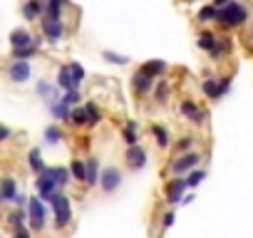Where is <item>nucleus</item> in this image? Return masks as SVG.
Here are the masks:
<instances>
[{
    "mask_svg": "<svg viewBox=\"0 0 253 238\" xmlns=\"http://www.w3.org/2000/svg\"><path fill=\"white\" fill-rule=\"evenodd\" d=\"M248 20V10L243 8V5H238V3H231L228 5H223V8H218V13H216V23H221L223 28H238V25H243Z\"/></svg>",
    "mask_w": 253,
    "mask_h": 238,
    "instance_id": "f257e3e1",
    "label": "nucleus"
},
{
    "mask_svg": "<svg viewBox=\"0 0 253 238\" xmlns=\"http://www.w3.org/2000/svg\"><path fill=\"white\" fill-rule=\"evenodd\" d=\"M50 203L55 206V218H57V228H65L70 221H72V211H70V198L65 194H52Z\"/></svg>",
    "mask_w": 253,
    "mask_h": 238,
    "instance_id": "f03ea898",
    "label": "nucleus"
},
{
    "mask_svg": "<svg viewBox=\"0 0 253 238\" xmlns=\"http://www.w3.org/2000/svg\"><path fill=\"white\" fill-rule=\"evenodd\" d=\"M28 213H30V226L35 231H42L45 228V206L40 203V198H30Z\"/></svg>",
    "mask_w": 253,
    "mask_h": 238,
    "instance_id": "7ed1b4c3",
    "label": "nucleus"
},
{
    "mask_svg": "<svg viewBox=\"0 0 253 238\" xmlns=\"http://www.w3.org/2000/svg\"><path fill=\"white\" fill-rule=\"evenodd\" d=\"M42 33L47 35V40L50 42H60L62 38H65V28H62V23L60 20H55V18H42Z\"/></svg>",
    "mask_w": 253,
    "mask_h": 238,
    "instance_id": "20e7f679",
    "label": "nucleus"
},
{
    "mask_svg": "<svg viewBox=\"0 0 253 238\" xmlns=\"http://www.w3.org/2000/svg\"><path fill=\"white\" fill-rule=\"evenodd\" d=\"M8 77H10V82H15V84L28 82V79H30V65H28L25 60H18V57H15V62H13L10 70H8Z\"/></svg>",
    "mask_w": 253,
    "mask_h": 238,
    "instance_id": "39448f33",
    "label": "nucleus"
},
{
    "mask_svg": "<svg viewBox=\"0 0 253 238\" xmlns=\"http://www.w3.org/2000/svg\"><path fill=\"white\" fill-rule=\"evenodd\" d=\"M119 184H122V174H119V169L109 166V169H104V171H102V176H99V186H102L107 194H112Z\"/></svg>",
    "mask_w": 253,
    "mask_h": 238,
    "instance_id": "423d86ee",
    "label": "nucleus"
},
{
    "mask_svg": "<svg viewBox=\"0 0 253 238\" xmlns=\"http://www.w3.org/2000/svg\"><path fill=\"white\" fill-rule=\"evenodd\" d=\"M38 191H40V196L45 198V201H50L52 198V194L57 191V184H55V179L47 174V171H40V179H38Z\"/></svg>",
    "mask_w": 253,
    "mask_h": 238,
    "instance_id": "0eeeda50",
    "label": "nucleus"
},
{
    "mask_svg": "<svg viewBox=\"0 0 253 238\" xmlns=\"http://www.w3.org/2000/svg\"><path fill=\"white\" fill-rule=\"evenodd\" d=\"M124 159H126V164H129V169H142V166L147 164V152H144L142 147L132 144L129 152L124 154Z\"/></svg>",
    "mask_w": 253,
    "mask_h": 238,
    "instance_id": "6e6552de",
    "label": "nucleus"
},
{
    "mask_svg": "<svg viewBox=\"0 0 253 238\" xmlns=\"http://www.w3.org/2000/svg\"><path fill=\"white\" fill-rule=\"evenodd\" d=\"M199 154H184L181 159H176L174 164H171V171L174 174H184V171H189V169H194L196 164H199Z\"/></svg>",
    "mask_w": 253,
    "mask_h": 238,
    "instance_id": "1a4fd4ad",
    "label": "nucleus"
},
{
    "mask_svg": "<svg viewBox=\"0 0 253 238\" xmlns=\"http://www.w3.org/2000/svg\"><path fill=\"white\" fill-rule=\"evenodd\" d=\"M184 189H186V181L184 179H174L169 186H167V201L169 203H179L184 198Z\"/></svg>",
    "mask_w": 253,
    "mask_h": 238,
    "instance_id": "9d476101",
    "label": "nucleus"
},
{
    "mask_svg": "<svg viewBox=\"0 0 253 238\" xmlns=\"http://www.w3.org/2000/svg\"><path fill=\"white\" fill-rule=\"evenodd\" d=\"M10 45H13V50H15V47H28V45H38V40H33L28 30L18 28V30H13V33H10Z\"/></svg>",
    "mask_w": 253,
    "mask_h": 238,
    "instance_id": "9b49d317",
    "label": "nucleus"
},
{
    "mask_svg": "<svg viewBox=\"0 0 253 238\" xmlns=\"http://www.w3.org/2000/svg\"><path fill=\"white\" fill-rule=\"evenodd\" d=\"M57 84H60L65 92H67V89H77V87H80V82L75 79V75H72V70H70V65L60 70V75H57Z\"/></svg>",
    "mask_w": 253,
    "mask_h": 238,
    "instance_id": "f8f14e48",
    "label": "nucleus"
},
{
    "mask_svg": "<svg viewBox=\"0 0 253 238\" xmlns=\"http://www.w3.org/2000/svg\"><path fill=\"white\" fill-rule=\"evenodd\" d=\"M18 194V186H15V179L5 176V179H0V198L3 201H13V196Z\"/></svg>",
    "mask_w": 253,
    "mask_h": 238,
    "instance_id": "ddd939ff",
    "label": "nucleus"
},
{
    "mask_svg": "<svg viewBox=\"0 0 253 238\" xmlns=\"http://www.w3.org/2000/svg\"><path fill=\"white\" fill-rule=\"evenodd\" d=\"M181 112H184V114H186V117L191 119V122H194V124H199V122H204V112H201V109H199V107H196L194 102H189V99H186V102L181 104Z\"/></svg>",
    "mask_w": 253,
    "mask_h": 238,
    "instance_id": "4468645a",
    "label": "nucleus"
},
{
    "mask_svg": "<svg viewBox=\"0 0 253 238\" xmlns=\"http://www.w3.org/2000/svg\"><path fill=\"white\" fill-rule=\"evenodd\" d=\"M152 79H154V77H149L147 72H142V70H139V72L134 75V89H137L139 94L149 92V87H152Z\"/></svg>",
    "mask_w": 253,
    "mask_h": 238,
    "instance_id": "2eb2a0df",
    "label": "nucleus"
},
{
    "mask_svg": "<svg viewBox=\"0 0 253 238\" xmlns=\"http://www.w3.org/2000/svg\"><path fill=\"white\" fill-rule=\"evenodd\" d=\"M42 171H47V174L55 179V184H57V186H65V184L70 181V176H72V174H70V169H62V166H55V169H42Z\"/></svg>",
    "mask_w": 253,
    "mask_h": 238,
    "instance_id": "dca6fc26",
    "label": "nucleus"
},
{
    "mask_svg": "<svg viewBox=\"0 0 253 238\" xmlns=\"http://www.w3.org/2000/svg\"><path fill=\"white\" fill-rule=\"evenodd\" d=\"M201 89H204V94H206L209 99H218V97L223 94V89H221V84H218L216 79H206V82L201 84Z\"/></svg>",
    "mask_w": 253,
    "mask_h": 238,
    "instance_id": "f3484780",
    "label": "nucleus"
},
{
    "mask_svg": "<svg viewBox=\"0 0 253 238\" xmlns=\"http://www.w3.org/2000/svg\"><path fill=\"white\" fill-rule=\"evenodd\" d=\"M40 13H42V3H40V0H30V3H25V8H23V15L28 20L40 18Z\"/></svg>",
    "mask_w": 253,
    "mask_h": 238,
    "instance_id": "a211bd4d",
    "label": "nucleus"
},
{
    "mask_svg": "<svg viewBox=\"0 0 253 238\" xmlns=\"http://www.w3.org/2000/svg\"><path fill=\"white\" fill-rule=\"evenodd\" d=\"M216 42H218V38H216L213 33H201V35H199V47H201V50H209V52H211V50L216 47Z\"/></svg>",
    "mask_w": 253,
    "mask_h": 238,
    "instance_id": "6ab92c4d",
    "label": "nucleus"
},
{
    "mask_svg": "<svg viewBox=\"0 0 253 238\" xmlns=\"http://www.w3.org/2000/svg\"><path fill=\"white\" fill-rule=\"evenodd\" d=\"M164 67H167V65H164L162 60H152V62H147V65H142L139 70H142V72H147L149 77H157L159 72H164Z\"/></svg>",
    "mask_w": 253,
    "mask_h": 238,
    "instance_id": "aec40b11",
    "label": "nucleus"
},
{
    "mask_svg": "<svg viewBox=\"0 0 253 238\" xmlns=\"http://www.w3.org/2000/svg\"><path fill=\"white\" fill-rule=\"evenodd\" d=\"M28 159H30V169H33L35 174H40V171L45 169V166H42V154H40V149H38V147H35V149H30V157H28Z\"/></svg>",
    "mask_w": 253,
    "mask_h": 238,
    "instance_id": "412c9836",
    "label": "nucleus"
},
{
    "mask_svg": "<svg viewBox=\"0 0 253 238\" xmlns=\"http://www.w3.org/2000/svg\"><path fill=\"white\" fill-rule=\"evenodd\" d=\"M70 174H72V179H80V181H87V166L77 159V161H72L70 164Z\"/></svg>",
    "mask_w": 253,
    "mask_h": 238,
    "instance_id": "4be33fe9",
    "label": "nucleus"
},
{
    "mask_svg": "<svg viewBox=\"0 0 253 238\" xmlns=\"http://www.w3.org/2000/svg\"><path fill=\"white\" fill-rule=\"evenodd\" d=\"M137 139H139L137 137V122H129V124L124 127V142L132 147V144H137Z\"/></svg>",
    "mask_w": 253,
    "mask_h": 238,
    "instance_id": "5701e85b",
    "label": "nucleus"
},
{
    "mask_svg": "<svg viewBox=\"0 0 253 238\" xmlns=\"http://www.w3.org/2000/svg\"><path fill=\"white\" fill-rule=\"evenodd\" d=\"M70 122H72V124H87V109H84V107L72 109V112H70Z\"/></svg>",
    "mask_w": 253,
    "mask_h": 238,
    "instance_id": "b1692460",
    "label": "nucleus"
},
{
    "mask_svg": "<svg viewBox=\"0 0 253 238\" xmlns=\"http://www.w3.org/2000/svg\"><path fill=\"white\" fill-rule=\"evenodd\" d=\"M216 13H218V8H216V5H206V8H201V10H199V20H204V23L216 20Z\"/></svg>",
    "mask_w": 253,
    "mask_h": 238,
    "instance_id": "393cba45",
    "label": "nucleus"
},
{
    "mask_svg": "<svg viewBox=\"0 0 253 238\" xmlns=\"http://www.w3.org/2000/svg\"><path fill=\"white\" fill-rule=\"evenodd\" d=\"M87 184H97L99 181V176H97V161L94 159H87Z\"/></svg>",
    "mask_w": 253,
    "mask_h": 238,
    "instance_id": "a878e982",
    "label": "nucleus"
},
{
    "mask_svg": "<svg viewBox=\"0 0 253 238\" xmlns=\"http://www.w3.org/2000/svg\"><path fill=\"white\" fill-rule=\"evenodd\" d=\"M35 52H38V45H28V47H15V57H18V60L33 57Z\"/></svg>",
    "mask_w": 253,
    "mask_h": 238,
    "instance_id": "bb28decb",
    "label": "nucleus"
},
{
    "mask_svg": "<svg viewBox=\"0 0 253 238\" xmlns=\"http://www.w3.org/2000/svg\"><path fill=\"white\" fill-rule=\"evenodd\" d=\"M152 132H154V137H157V144H159V147H167V144H169V134H167V129H164V127H152Z\"/></svg>",
    "mask_w": 253,
    "mask_h": 238,
    "instance_id": "cd10ccee",
    "label": "nucleus"
},
{
    "mask_svg": "<svg viewBox=\"0 0 253 238\" xmlns=\"http://www.w3.org/2000/svg\"><path fill=\"white\" fill-rule=\"evenodd\" d=\"M52 114H55L57 119H70V109H67V104H65V102L52 104Z\"/></svg>",
    "mask_w": 253,
    "mask_h": 238,
    "instance_id": "c85d7f7f",
    "label": "nucleus"
},
{
    "mask_svg": "<svg viewBox=\"0 0 253 238\" xmlns=\"http://www.w3.org/2000/svg\"><path fill=\"white\" fill-rule=\"evenodd\" d=\"M84 109H87V124H97L99 122V109L94 104H87Z\"/></svg>",
    "mask_w": 253,
    "mask_h": 238,
    "instance_id": "c756f323",
    "label": "nucleus"
},
{
    "mask_svg": "<svg viewBox=\"0 0 253 238\" xmlns=\"http://www.w3.org/2000/svg\"><path fill=\"white\" fill-rule=\"evenodd\" d=\"M38 94H42L45 99H52V97H55V87L47 84V82H40V84H38Z\"/></svg>",
    "mask_w": 253,
    "mask_h": 238,
    "instance_id": "7c9ffc66",
    "label": "nucleus"
},
{
    "mask_svg": "<svg viewBox=\"0 0 253 238\" xmlns=\"http://www.w3.org/2000/svg\"><path fill=\"white\" fill-rule=\"evenodd\" d=\"M45 139H47L50 144H57V139H62V132H60V127H47V132H45Z\"/></svg>",
    "mask_w": 253,
    "mask_h": 238,
    "instance_id": "2f4dec72",
    "label": "nucleus"
},
{
    "mask_svg": "<svg viewBox=\"0 0 253 238\" xmlns=\"http://www.w3.org/2000/svg\"><path fill=\"white\" fill-rule=\"evenodd\" d=\"M204 176H206L204 171H191L189 179H186V186H199V184L204 181Z\"/></svg>",
    "mask_w": 253,
    "mask_h": 238,
    "instance_id": "473e14b6",
    "label": "nucleus"
},
{
    "mask_svg": "<svg viewBox=\"0 0 253 238\" xmlns=\"http://www.w3.org/2000/svg\"><path fill=\"white\" fill-rule=\"evenodd\" d=\"M102 55H104L109 62H117V65H126V62H129V60H126L124 55H114V52H109V50H104Z\"/></svg>",
    "mask_w": 253,
    "mask_h": 238,
    "instance_id": "72a5a7b5",
    "label": "nucleus"
},
{
    "mask_svg": "<svg viewBox=\"0 0 253 238\" xmlns=\"http://www.w3.org/2000/svg\"><path fill=\"white\" fill-rule=\"evenodd\" d=\"M62 102H65V104H75V102H80V92H77V89H67V94L62 97Z\"/></svg>",
    "mask_w": 253,
    "mask_h": 238,
    "instance_id": "f704fd0d",
    "label": "nucleus"
},
{
    "mask_svg": "<svg viewBox=\"0 0 253 238\" xmlns=\"http://www.w3.org/2000/svg\"><path fill=\"white\" fill-rule=\"evenodd\" d=\"M167 94H169L167 82H159V87H157V99H159V102H167Z\"/></svg>",
    "mask_w": 253,
    "mask_h": 238,
    "instance_id": "c9c22d12",
    "label": "nucleus"
},
{
    "mask_svg": "<svg viewBox=\"0 0 253 238\" xmlns=\"http://www.w3.org/2000/svg\"><path fill=\"white\" fill-rule=\"evenodd\" d=\"M70 70H72V75H75V79H77V82H82V79H84V70H82L80 65H70Z\"/></svg>",
    "mask_w": 253,
    "mask_h": 238,
    "instance_id": "e433bc0d",
    "label": "nucleus"
},
{
    "mask_svg": "<svg viewBox=\"0 0 253 238\" xmlns=\"http://www.w3.org/2000/svg\"><path fill=\"white\" fill-rule=\"evenodd\" d=\"M23 221H25V213H23V211H15V213L10 216V223H13V226H20Z\"/></svg>",
    "mask_w": 253,
    "mask_h": 238,
    "instance_id": "4c0bfd02",
    "label": "nucleus"
},
{
    "mask_svg": "<svg viewBox=\"0 0 253 238\" xmlns=\"http://www.w3.org/2000/svg\"><path fill=\"white\" fill-rule=\"evenodd\" d=\"M191 144H194V139H191V137H184V139L179 142V147H176V149H179V152H186Z\"/></svg>",
    "mask_w": 253,
    "mask_h": 238,
    "instance_id": "58836bf2",
    "label": "nucleus"
},
{
    "mask_svg": "<svg viewBox=\"0 0 253 238\" xmlns=\"http://www.w3.org/2000/svg\"><path fill=\"white\" fill-rule=\"evenodd\" d=\"M15 236H18V238H28V236H30V231L20 223V226H15Z\"/></svg>",
    "mask_w": 253,
    "mask_h": 238,
    "instance_id": "ea45409f",
    "label": "nucleus"
},
{
    "mask_svg": "<svg viewBox=\"0 0 253 238\" xmlns=\"http://www.w3.org/2000/svg\"><path fill=\"white\" fill-rule=\"evenodd\" d=\"M25 198H28L25 194H15V196H13V201H15L18 206H25Z\"/></svg>",
    "mask_w": 253,
    "mask_h": 238,
    "instance_id": "a19ab883",
    "label": "nucleus"
},
{
    "mask_svg": "<svg viewBox=\"0 0 253 238\" xmlns=\"http://www.w3.org/2000/svg\"><path fill=\"white\" fill-rule=\"evenodd\" d=\"M174 218H176V216H174V213H171V211H169V213H167V216H164V228H169V226H171V223H174Z\"/></svg>",
    "mask_w": 253,
    "mask_h": 238,
    "instance_id": "79ce46f5",
    "label": "nucleus"
},
{
    "mask_svg": "<svg viewBox=\"0 0 253 238\" xmlns=\"http://www.w3.org/2000/svg\"><path fill=\"white\" fill-rule=\"evenodd\" d=\"M8 137H10V129L0 124V142H3V139H8Z\"/></svg>",
    "mask_w": 253,
    "mask_h": 238,
    "instance_id": "37998d69",
    "label": "nucleus"
},
{
    "mask_svg": "<svg viewBox=\"0 0 253 238\" xmlns=\"http://www.w3.org/2000/svg\"><path fill=\"white\" fill-rule=\"evenodd\" d=\"M228 3H231V0H213L216 8H223V5H228Z\"/></svg>",
    "mask_w": 253,
    "mask_h": 238,
    "instance_id": "c03bdc74",
    "label": "nucleus"
},
{
    "mask_svg": "<svg viewBox=\"0 0 253 238\" xmlns=\"http://www.w3.org/2000/svg\"><path fill=\"white\" fill-rule=\"evenodd\" d=\"M251 45H253V30H251Z\"/></svg>",
    "mask_w": 253,
    "mask_h": 238,
    "instance_id": "a18cd8bd",
    "label": "nucleus"
},
{
    "mask_svg": "<svg viewBox=\"0 0 253 238\" xmlns=\"http://www.w3.org/2000/svg\"><path fill=\"white\" fill-rule=\"evenodd\" d=\"M0 201H3V198H0Z\"/></svg>",
    "mask_w": 253,
    "mask_h": 238,
    "instance_id": "49530a36",
    "label": "nucleus"
}]
</instances>
